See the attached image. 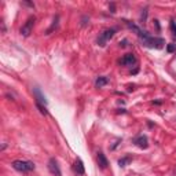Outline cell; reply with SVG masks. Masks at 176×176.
I'll return each mask as SVG.
<instances>
[{
  "label": "cell",
  "instance_id": "cell-19",
  "mask_svg": "<svg viewBox=\"0 0 176 176\" xmlns=\"http://www.w3.org/2000/svg\"><path fill=\"white\" fill-rule=\"evenodd\" d=\"M173 175L176 176V165H175V168H173Z\"/></svg>",
  "mask_w": 176,
  "mask_h": 176
},
{
  "label": "cell",
  "instance_id": "cell-2",
  "mask_svg": "<svg viewBox=\"0 0 176 176\" xmlns=\"http://www.w3.org/2000/svg\"><path fill=\"white\" fill-rule=\"evenodd\" d=\"M116 32H117V29L116 28H110V29H106V31H103L102 33L99 35V37H98V40H96V43H98V46L100 47H105L107 44V41L110 40V39L116 35Z\"/></svg>",
  "mask_w": 176,
  "mask_h": 176
},
{
  "label": "cell",
  "instance_id": "cell-17",
  "mask_svg": "<svg viewBox=\"0 0 176 176\" xmlns=\"http://www.w3.org/2000/svg\"><path fill=\"white\" fill-rule=\"evenodd\" d=\"M109 8L112 10V13H116V6H114V3H112V4L109 6Z\"/></svg>",
  "mask_w": 176,
  "mask_h": 176
},
{
  "label": "cell",
  "instance_id": "cell-6",
  "mask_svg": "<svg viewBox=\"0 0 176 176\" xmlns=\"http://www.w3.org/2000/svg\"><path fill=\"white\" fill-rule=\"evenodd\" d=\"M48 169H50V172H51L54 176H62L59 165H58V162H56L55 158H51V160L48 161Z\"/></svg>",
  "mask_w": 176,
  "mask_h": 176
},
{
  "label": "cell",
  "instance_id": "cell-7",
  "mask_svg": "<svg viewBox=\"0 0 176 176\" xmlns=\"http://www.w3.org/2000/svg\"><path fill=\"white\" fill-rule=\"evenodd\" d=\"M133 143L140 149H147L149 147V139H147L146 135H139L138 138L133 139Z\"/></svg>",
  "mask_w": 176,
  "mask_h": 176
},
{
  "label": "cell",
  "instance_id": "cell-1",
  "mask_svg": "<svg viewBox=\"0 0 176 176\" xmlns=\"http://www.w3.org/2000/svg\"><path fill=\"white\" fill-rule=\"evenodd\" d=\"M13 168L21 172V173H28L31 171H35V164L32 161H22V160H15L13 164Z\"/></svg>",
  "mask_w": 176,
  "mask_h": 176
},
{
  "label": "cell",
  "instance_id": "cell-5",
  "mask_svg": "<svg viewBox=\"0 0 176 176\" xmlns=\"http://www.w3.org/2000/svg\"><path fill=\"white\" fill-rule=\"evenodd\" d=\"M136 56L133 55V54H125L123 58L120 59V65H123V66H133V65H136Z\"/></svg>",
  "mask_w": 176,
  "mask_h": 176
},
{
  "label": "cell",
  "instance_id": "cell-12",
  "mask_svg": "<svg viewBox=\"0 0 176 176\" xmlns=\"http://www.w3.org/2000/svg\"><path fill=\"white\" fill-rule=\"evenodd\" d=\"M131 161H132V157H131V155H125V157H123V158L118 160V165H120L121 168H124V167L130 165Z\"/></svg>",
  "mask_w": 176,
  "mask_h": 176
},
{
  "label": "cell",
  "instance_id": "cell-18",
  "mask_svg": "<svg viewBox=\"0 0 176 176\" xmlns=\"http://www.w3.org/2000/svg\"><path fill=\"white\" fill-rule=\"evenodd\" d=\"M120 46H121V47H125V46H127V40H123V41H120Z\"/></svg>",
  "mask_w": 176,
  "mask_h": 176
},
{
  "label": "cell",
  "instance_id": "cell-3",
  "mask_svg": "<svg viewBox=\"0 0 176 176\" xmlns=\"http://www.w3.org/2000/svg\"><path fill=\"white\" fill-rule=\"evenodd\" d=\"M142 41H143V44L146 47H150V48H162L164 44H165V41L161 37H151V36L142 40Z\"/></svg>",
  "mask_w": 176,
  "mask_h": 176
},
{
  "label": "cell",
  "instance_id": "cell-13",
  "mask_svg": "<svg viewBox=\"0 0 176 176\" xmlns=\"http://www.w3.org/2000/svg\"><path fill=\"white\" fill-rule=\"evenodd\" d=\"M36 106L39 107V110H40V113H41V114H48V112H47V109H46V106H44V105H40V103H36Z\"/></svg>",
  "mask_w": 176,
  "mask_h": 176
},
{
  "label": "cell",
  "instance_id": "cell-8",
  "mask_svg": "<svg viewBox=\"0 0 176 176\" xmlns=\"http://www.w3.org/2000/svg\"><path fill=\"white\" fill-rule=\"evenodd\" d=\"M33 95H35V98H36V100H37V103H40V105H44V106L47 105L46 96L41 94V90H40L39 87H35V88H33Z\"/></svg>",
  "mask_w": 176,
  "mask_h": 176
},
{
  "label": "cell",
  "instance_id": "cell-14",
  "mask_svg": "<svg viewBox=\"0 0 176 176\" xmlns=\"http://www.w3.org/2000/svg\"><path fill=\"white\" fill-rule=\"evenodd\" d=\"M140 19H142V22H146V19H147V8H143V10H142Z\"/></svg>",
  "mask_w": 176,
  "mask_h": 176
},
{
  "label": "cell",
  "instance_id": "cell-4",
  "mask_svg": "<svg viewBox=\"0 0 176 176\" xmlns=\"http://www.w3.org/2000/svg\"><path fill=\"white\" fill-rule=\"evenodd\" d=\"M35 21H36V18H35V17H29V18H28V21H26V22H25V25L21 28V35H22V36L28 37V36L31 35L32 31H33Z\"/></svg>",
  "mask_w": 176,
  "mask_h": 176
},
{
  "label": "cell",
  "instance_id": "cell-9",
  "mask_svg": "<svg viewBox=\"0 0 176 176\" xmlns=\"http://www.w3.org/2000/svg\"><path fill=\"white\" fill-rule=\"evenodd\" d=\"M98 165H99L102 169H106L107 165H109V161H107L106 155L102 153V151H99V153H98Z\"/></svg>",
  "mask_w": 176,
  "mask_h": 176
},
{
  "label": "cell",
  "instance_id": "cell-15",
  "mask_svg": "<svg viewBox=\"0 0 176 176\" xmlns=\"http://www.w3.org/2000/svg\"><path fill=\"white\" fill-rule=\"evenodd\" d=\"M171 31H172L173 37H176V22L175 21H171Z\"/></svg>",
  "mask_w": 176,
  "mask_h": 176
},
{
  "label": "cell",
  "instance_id": "cell-10",
  "mask_svg": "<svg viewBox=\"0 0 176 176\" xmlns=\"http://www.w3.org/2000/svg\"><path fill=\"white\" fill-rule=\"evenodd\" d=\"M74 171H76L77 175H84L85 173V169H84V164L80 158H77L76 162H74Z\"/></svg>",
  "mask_w": 176,
  "mask_h": 176
},
{
  "label": "cell",
  "instance_id": "cell-11",
  "mask_svg": "<svg viewBox=\"0 0 176 176\" xmlns=\"http://www.w3.org/2000/svg\"><path fill=\"white\" fill-rule=\"evenodd\" d=\"M109 83V78L106 76H99L96 78V81H95V85H96V88H102V87H105V85Z\"/></svg>",
  "mask_w": 176,
  "mask_h": 176
},
{
  "label": "cell",
  "instance_id": "cell-16",
  "mask_svg": "<svg viewBox=\"0 0 176 176\" xmlns=\"http://www.w3.org/2000/svg\"><path fill=\"white\" fill-rule=\"evenodd\" d=\"M167 50H168V52H173L176 50V44H173V43H171V44H168V47H167Z\"/></svg>",
  "mask_w": 176,
  "mask_h": 176
}]
</instances>
